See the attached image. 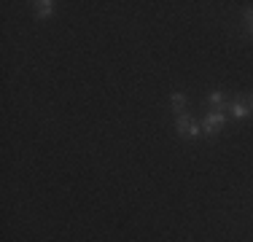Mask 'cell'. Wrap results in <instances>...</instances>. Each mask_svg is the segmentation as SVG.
<instances>
[{
    "mask_svg": "<svg viewBox=\"0 0 253 242\" xmlns=\"http://www.w3.org/2000/svg\"><path fill=\"white\" fill-rule=\"evenodd\" d=\"M221 126H224V113H218V111H210L208 116H205V121H202L205 135H215Z\"/></svg>",
    "mask_w": 253,
    "mask_h": 242,
    "instance_id": "6da1fadb",
    "label": "cell"
},
{
    "mask_svg": "<svg viewBox=\"0 0 253 242\" xmlns=\"http://www.w3.org/2000/svg\"><path fill=\"white\" fill-rule=\"evenodd\" d=\"M178 135L180 137H197V124L191 121L189 113H180L178 116Z\"/></svg>",
    "mask_w": 253,
    "mask_h": 242,
    "instance_id": "7a4b0ae2",
    "label": "cell"
},
{
    "mask_svg": "<svg viewBox=\"0 0 253 242\" xmlns=\"http://www.w3.org/2000/svg\"><path fill=\"white\" fill-rule=\"evenodd\" d=\"M253 113V97H243V100H237L232 105V116L234 119H245Z\"/></svg>",
    "mask_w": 253,
    "mask_h": 242,
    "instance_id": "3957f363",
    "label": "cell"
},
{
    "mask_svg": "<svg viewBox=\"0 0 253 242\" xmlns=\"http://www.w3.org/2000/svg\"><path fill=\"white\" fill-rule=\"evenodd\" d=\"M210 105H213L218 113H226V111H232V102H226L224 92H210Z\"/></svg>",
    "mask_w": 253,
    "mask_h": 242,
    "instance_id": "277c9868",
    "label": "cell"
},
{
    "mask_svg": "<svg viewBox=\"0 0 253 242\" xmlns=\"http://www.w3.org/2000/svg\"><path fill=\"white\" fill-rule=\"evenodd\" d=\"M51 11H54L51 0H41V3H35V16H51Z\"/></svg>",
    "mask_w": 253,
    "mask_h": 242,
    "instance_id": "5b68a950",
    "label": "cell"
},
{
    "mask_svg": "<svg viewBox=\"0 0 253 242\" xmlns=\"http://www.w3.org/2000/svg\"><path fill=\"white\" fill-rule=\"evenodd\" d=\"M172 108H175V113H186V97L183 94H172Z\"/></svg>",
    "mask_w": 253,
    "mask_h": 242,
    "instance_id": "8992f818",
    "label": "cell"
},
{
    "mask_svg": "<svg viewBox=\"0 0 253 242\" xmlns=\"http://www.w3.org/2000/svg\"><path fill=\"white\" fill-rule=\"evenodd\" d=\"M248 22H251V30H253V14H248Z\"/></svg>",
    "mask_w": 253,
    "mask_h": 242,
    "instance_id": "52a82bcc",
    "label": "cell"
}]
</instances>
